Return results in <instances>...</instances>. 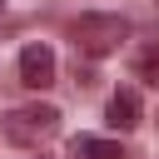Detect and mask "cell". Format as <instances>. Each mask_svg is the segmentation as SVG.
I'll return each instance as SVG.
<instances>
[{"mask_svg": "<svg viewBox=\"0 0 159 159\" xmlns=\"http://www.w3.org/2000/svg\"><path fill=\"white\" fill-rule=\"evenodd\" d=\"M20 84H30V89L55 84V50L50 45H25L20 50Z\"/></svg>", "mask_w": 159, "mask_h": 159, "instance_id": "3957f363", "label": "cell"}, {"mask_svg": "<svg viewBox=\"0 0 159 159\" xmlns=\"http://www.w3.org/2000/svg\"><path fill=\"white\" fill-rule=\"evenodd\" d=\"M55 129H60V109H55V104H25V109H15V114L5 119V139L20 144V149H35V144L50 139Z\"/></svg>", "mask_w": 159, "mask_h": 159, "instance_id": "7a4b0ae2", "label": "cell"}, {"mask_svg": "<svg viewBox=\"0 0 159 159\" xmlns=\"http://www.w3.org/2000/svg\"><path fill=\"white\" fill-rule=\"evenodd\" d=\"M70 149H75V159H124V149L114 139H94V134H80Z\"/></svg>", "mask_w": 159, "mask_h": 159, "instance_id": "5b68a950", "label": "cell"}, {"mask_svg": "<svg viewBox=\"0 0 159 159\" xmlns=\"http://www.w3.org/2000/svg\"><path fill=\"white\" fill-rule=\"evenodd\" d=\"M0 5H5V0H0Z\"/></svg>", "mask_w": 159, "mask_h": 159, "instance_id": "52a82bcc", "label": "cell"}, {"mask_svg": "<svg viewBox=\"0 0 159 159\" xmlns=\"http://www.w3.org/2000/svg\"><path fill=\"white\" fill-rule=\"evenodd\" d=\"M139 80H149V84H159V50H149V55L139 60Z\"/></svg>", "mask_w": 159, "mask_h": 159, "instance_id": "8992f818", "label": "cell"}, {"mask_svg": "<svg viewBox=\"0 0 159 159\" xmlns=\"http://www.w3.org/2000/svg\"><path fill=\"white\" fill-rule=\"evenodd\" d=\"M104 114H109L114 129H134V124H139V94H134V89H114Z\"/></svg>", "mask_w": 159, "mask_h": 159, "instance_id": "277c9868", "label": "cell"}, {"mask_svg": "<svg viewBox=\"0 0 159 159\" xmlns=\"http://www.w3.org/2000/svg\"><path fill=\"white\" fill-rule=\"evenodd\" d=\"M70 35H75V50L80 55L99 60V55H109V50H119L129 40V20L124 15H80L70 25Z\"/></svg>", "mask_w": 159, "mask_h": 159, "instance_id": "6da1fadb", "label": "cell"}]
</instances>
